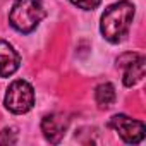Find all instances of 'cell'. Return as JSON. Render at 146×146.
Wrapping results in <instances>:
<instances>
[{"mask_svg": "<svg viewBox=\"0 0 146 146\" xmlns=\"http://www.w3.org/2000/svg\"><path fill=\"white\" fill-rule=\"evenodd\" d=\"M17 143V136L14 129H4L0 132V144H16Z\"/></svg>", "mask_w": 146, "mask_h": 146, "instance_id": "30bf717a", "label": "cell"}, {"mask_svg": "<svg viewBox=\"0 0 146 146\" xmlns=\"http://www.w3.org/2000/svg\"><path fill=\"white\" fill-rule=\"evenodd\" d=\"M70 4L83 11H93L102 4V0H70Z\"/></svg>", "mask_w": 146, "mask_h": 146, "instance_id": "9c48e42d", "label": "cell"}, {"mask_svg": "<svg viewBox=\"0 0 146 146\" xmlns=\"http://www.w3.org/2000/svg\"><path fill=\"white\" fill-rule=\"evenodd\" d=\"M115 88L112 83H102L96 86L95 90V100L98 103L100 108H108L112 107V103L115 102Z\"/></svg>", "mask_w": 146, "mask_h": 146, "instance_id": "ba28073f", "label": "cell"}, {"mask_svg": "<svg viewBox=\"0 0 146 146\" xmlns=\"http://www.w3.org/2000/svg\"><path fill=\"white\" fill-rule=\"evenodd\" d=\"M21 57L14 46L4 40H0V78H9L19 69Z\"/></svg>", "mask_w": 146, "mask_h": 146, "instance_id": "52a82bcc", "label": "cell"}, {"mask_svg": "<svg viewBox=\"0 0 146 146\" xmlns=\"http://www.w3.org/2000/svg\"><path fill=\"white\" fill-rule=\"evenodd\" d=\"M146 58L139 53H124L117 58V65L124 69V86L132 88L144 78Z\"/></svg>", "mask_w": 146, "mask_h": 146, "instance_id": "5b68a950", "label": "cell"}, {"mask_svg": "<svg viewBox=\"0 0 146 146\" xmlns=\"http://www.w3.org/2000/svg\"><path fill=\"white\" fill-rule=\"evenodd\" d=\"M134 14H136V9L127 0H120V2L108 5L100 21V31L103 38L113 45L120 43L129 33Z\"/></svg>", "mask_w": 146, "mask_h": 146, "instance_id": "6da1fadb", "label": "cell"}, {"mask_svg": "<svg viewBox=\"0 0 146 146\" xmlns=\"http://www.w3.org/2000/svg\"><path fill=\"white\" fill-rule=\"evenodd\" d=\"M108 125L122 137L124 143L127 144H137L144 139V132H146V127L141 120H136V119H131L124 113H117L110 119Z\"/></svg>", "mask_w": 146, "mask_h": 146, "instance_id": "277c9868", "label": "cell"}, {"mask_svg": "<svg viewBox=\"0 0 146 146\" xmlns=\"http://www.w3.org/2000/svg\"><path fill=\"white\" fill-rule=\"evenodd\" d=\"M45 16L46 11L41 0H16L9 14V23L19 33H31L38 28Z\"/></svg>", "mask_w": 146, "mask_h": 146, "instance_id": "7a4b0ae2", "label": "cell"}, {"mask_svg": "<svg viewBox=\"0 0 146 146\" xmlns=\"http://www.w3.org/2000/svg\"><path fill=\"white\" fill-rule=\"evenodd\" d=\"M69 125V119L60 113V112H53V113H46L41 119V132L45 136V139L52 144H58L67 131Z\"/></svg>", "mask_w": 146, "mask_h": 146, "instance_id": "8992f818", "label": "cell"}, {"mask_svg": "<svg viewBox=\"0 0 146 146\" xmlns=\"http://www.w3.org/2000/svg\"><path fill=\"white\" fill-rule=\"evenodd\" d=\"M4 103L7 107V110H11L12 113H26L33 108L35 105V91L33 86L24 81V79H16L5 93Z\"/></svg>", "mask_w": 146, "mask_h": 146, "instance_id": "3957f363", "label": "cell"}]
</instances>
